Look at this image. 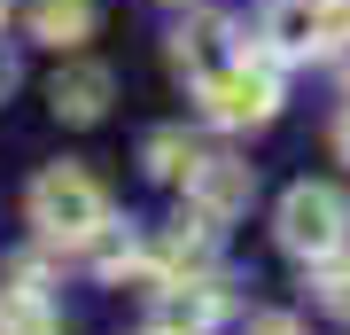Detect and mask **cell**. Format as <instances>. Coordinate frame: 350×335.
I'll return each instance as SVG.
<instances>
[{
	"label": "cell",
	"instance_id": "1",
	"mask_svg": "<svg viewBox=\"0 0 350 335\" xmlns=\"http://www.w3.org/2000/svg\"><path fill=\"white\" fill-rule=\"evenodd\" d=\"M31 226L47 242H101L109 234V187L86 164H47L31 179Z\"/></svg>",
	"mask_w": 350,
	"mask_h": 335
},
{
	"label": "cell",
	"instance_id": "7",
	"mask_svg": "<svg viewBox=\"0 0 350 335\" xmlns=\"http://www.w3.org/2000/svg\"><path fill=\"white\" fill-rule=\"evenodd\" d=\"M172 62L195 78V86H211L226 62H241V47H234V24H218V16H195V24H179V39H172Z\"/></svg>",
	"mask_w": 350,
	"mask_h": 335
},
{
	"label": "cell",
	"instance_id": "12",
	"mask_svg": "<svg viewBox=\"0 0 350 335\" xmlns=\"http://www.w3.org/2000/svg\"><path fill=\"white\" fill-rule=\"evenodd\" d=\"M250 335H304V327L288 320V312H257V320H250Z\"/></svg>",
	"mask_w": 350,
	"mask_h": 335
},
{
	"label": "cell",
	"instance_id": "16",
	"mask_svg": "<svg viewBox=\"0 0 350 335\" xmlns=\"http://www.w3.org/2000/svg\"><path fill=\"white\" fill-rule=\"evenodd\" d=\"M148 335H163V327H148Z\"/></svg>",
	"mask_w": 350,
	"mask_h": 335
},
{
	"label": "cell",
	"instance_id": "13",
	"mask_svg": "<svg viewBox=\"0 0 350 335\" xmlns=\"http://www.w3.org/2000/svg\"><path fill=\"white\" fill-rule=\"evenodd\" d=\"M335 149H342V156H350V110H342V125H335Z\"/></svg>",
	"mask_w": 350,
	"mask_h": 335
},
{
	"label": "cell",
	"instance_id": "6",
	"mask_svg": "<svg viewBox=\"0 0 350 335\" xmlns=\"http://www.w3.org/2000/svg\"><path fill=\"white\" fill-rule=\"evenodd\" d=\"M250 195H257V172L234 164V156H202L195 172H187V203H195L202 219H234Z\"/></svg>",
	"mask_w": 350,
	"mask_h": 335
},
{
	"label": "cell",
	"instance_id": "15",
	"mask_svg": "<svg viewBox=\"0 0 350 335\" xmlns=\"http://www.w3.org/2000/svg\"><path fill=\"white\" fill-rule=\"evenodd\" d=\"M0 24H8V0H0Z\"/></svg>",
	"mask_w": 350,
	"mask_h": 335
},
{
	"label": "cell",
	"instance_id": "4",
	"mask_svg": "<svg viewBox=\"0 0 350 335\" xmlns=\"http://www.w3.org/2000/svg\"><path fill=\"white\" fill-rule=\"evenodd\" d=\"M202 110H211L218 125H265V117L280 110V62H273V55L226 62L211 86H202Z\"/></svg>",
	"mask_w": 350,
	"mask_h": 335
},
{
	"label": "cell",
	"instance_id": "3",
	"mask_svg": "<svg viewBox=\"0 0 350 335\" xmlns=\"http://www.w3.org/2000/svg\"><path fill=\"white\" fill-rule=\"evenodd\" d=\"M257 39H265L257 55H273V62L327 55V47H342V39H350V8H342V0H273Z\"/></svg>",
	"mask_w": 350,
	"mask_h": 335
},
{
	"label": "cell",
	"instance_id": "5",
	"mask_svg": "<svg viewBox=\"0 0 350 335\" xmlns=\"http://www.w3.org/2000/svg\"><path fill=\"white\" fill-rule=\"evenodd\" d=\"M226 320V297H218V281H163L156 288V327L163 335H211Z\"/></svg>",
	"mask_w": 350,
	"mask_h": 335
},
{
	"label": "cell",
	"instance_id": "10",
	"mask_svg": "<svg viewBox=\"0 0 350 335\" xmlns=\"http://www.w3.org/2000/svg\"><path fill=\"white\" fill-rule=\"evenodd\" d=\"M31 32L47 47H78L94 32V0H31Z\"/></svg>",
	"mask_w": 350,
	"mask_h": 335
},
{
	"label": "cell",
	"instance_id": "2",
	"mask_svg": "<svg viewBox=\"0 0 350 335\" xmlns=\"http://www.w3.org/2000/svg\"><path fill=\"white\" fill-rule=\"evenodd\" d=\"M342 242H350V211H342L335 187L304 179V187H288V195H280V249H288V258L335 265V258H342Z\"/></svg>",
	"mask_w": 350,
	"mask_h": 335
},
{
	"label": "cell",
	"instance_id": "8",
	"mask_svg": "<svg viewBox=\"0 0 350 335\" xmlns=\"http://www.w3.org/2000/svg\"><path fill=\"white\" fill-rule=\"evenodd\" d=\"M101 110H109V71H101V62H70V71L55 78V117L94 125Z\"/></svg>",
	"mask_w": 350,
	"mask_h": 335
},
{
	"label": "cell",
	"instance_id": "17",
	"mask_svg": "<svg viewBox=\"0 0 350 335\" xmlns=\"http://www.w3.org/2000/svg\"><path fill=\"white\" fill-rule=\"evenodd\" d=\"M342 8H350V0H342Z\"/></svg>",
	"mask_w": 350,
	"mask_h": 335
},
{
	"label": "cell",
	"instance_id": "9",
	"mask_svg": "<svg viewBox=\"0 0 350 335\" xmlns=\"http://www.w3.org/2000/svg\"><path fill=\"white\" fill-rule=\"evenodd\" d=\"M0 335H63V312L47 304V288L16 281V288H0Z\"/></svg>",
	"mask_w": 350,
	"mask_h": 335
},
{
	"label": "cell",
	"instance_id": "14",
	"mask_svg": "<svg viewBox=\"0 0 350 335\" xmlns=\"http://www.w3.org/2000/svg\"><path fill=\"white\" fill-rule=\"evenodd\" d=\"M335 55H342V86H350V39H342V47H335Z\"/></svg>",
	"mask_w": 350,
	"mask_h": 335
},
{
	"label": "cell",
	"instance_id": "11",
	"mask_svg": "<svg viewBox=\"0 0 350 335\" xmlns=\"http://www.w3.org/2000/svg\"><path fill=\"white\" fill-rule=\"evenodd\" d=\"M195 164H202V149L179 133V125H172V133H148V172H156V179H187Z\"/></svg>",
	"mask_w": 350,
	"mask_h": 335
}]
</instances>
